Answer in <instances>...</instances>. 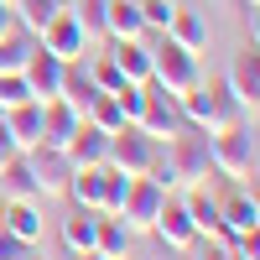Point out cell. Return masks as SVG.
I'll list each match as a JSON object with an SVG mask.
<instances>
[{
	"label": "cell",
	"instance_id": "cell-1",
	"mask_svg": "<svg viewBox=\"0 0 260 260\" xmlns=\"http://www.w3.org/2000/svg\"><path fill=\"white\" fill-rule=\"evenodd\" d=\"M177 110H182V125L203 130V136H219V130H229V125L245 120V110L234 104V94L224 89V83H203V78L177 99Z\"/></svg>",
	"mask_w": 260,
	"mask_h": 260
},
{
	"label": "cell",
	"instance_id": "cell-2",
	"mask_svg": "<svg viewBox=\"0 0 260 260\" xmlns=\"http://www.w3.org/2000/svg\"><path fill=\"white\" fill-rule=\"evenodd\" d=\"M208 156H213V177H229V182H250L255 187V120H240L219 130V136H208Z\"/></svg>",
	"mask_w": 260,
	"mask_h": 260
},
{
	"label": "cell",
	"instance_id": "cell-3",
	"mask_svg": "<svg viewBox=\"0 0 260 260\" xmlns=\"http://www.w3.org/2000/svg\"><path fill=\"white\" fill-rule=\"evenodd\" d=\"M156 156H161V167L172 172V182H177V187H192V182H208V177H213L208 136H203V130H192V125H182L177 136H167Z\"/></svg>",
	"mask_w": 260,
	"mask_h": 260
},
{
	"label": "cell",
	"instance_id": "cell-4",
	"mask_svg": "<svg viewBox=\"0 0 260 260\" xmlns=\"http://www.w3.org/2000/svg\"><path fill=\"white\" fill-rule=\"evenodd\" d=\"M203 78V68H198V52H187V47H177L172 37H161V42H151V83H156L161 94H172V99H182L192 83Z\"/></svg>",
	"mask_w": 260,
	"mask_h": 260
},
{
	"label": "cell",
	"instance_id": "cell-5",
	"mask_svg": "<svg viewBox=\"0 0 260 260\" xmlns=\"http://www.w3.org/2000/svg\"><path fill=\"white\" fill-rule=\"evenodd\" d=\"M156 151H161V141H151L146 130L130 120V125H120L115 136H110V156H104V167L125 172V177H146L151 161H156Z\"/></svg>",
	"mask_w": 260,
	"mask_h": 260
},
{
	"label": "cell",
	"instance_id": "cell-6",
	"mask_svg": "<svg viewBox=\"0 0 260 260\" xmlns=\"http://www.w3.org/2000/svg\"><path fill=\"white\" fill-rule=\"evenodd\" d=\"M224 89H229L234 104L245 110V120H255V110H260V52H255V42H245V47L229 57Z\"/></svg>",
	"mask_w": 260,
	"mask_h": 260
},
{
	"label": "cell",
	"instance_id": "cell-7",
	"mask_svg": "<svg viewBox=\"0 0 260 260\" xmlns=\"http://www.w3.org/2000/svg\"><path fill=\"white\" fill-rule=\"evenodd\" d=\"M172 198V192L156 182V177H130V192H125V208H120V219L130 234H151V224H156V213L161 203Z\"/></svg>",
	"mask_w": 260,
	"mask_h": 260
},
{
	"label": "cell",
	"instance_id": "cell-8",
	"mask_svg": "<svg viewBox=\"0 0 260 260\" xmlns=\"http://www.w3.org/2000/svg\"><path fill=\"white\" fill-rule=\"evenodd\" d=\"M31 167V182H37V198H62L68 192V177H73V161H68V151H57V146H31V151H21Z\"/></svg>",
	"mask_w": 260,
	"mask_h": 260
},
{
	"label": "cell",
	"instance_id": "cell-9",
	"mask_svg": "<svg viewBox=\"0 0 260 260\" xmlns=\"http://www.w3.org/2000/svg\"><path fill=\"white\" fill-rule=\"evenodd\" d=\"M260 229V203L250 182H234L229 198H219V240H234V234Z\"/></svg>",
	"mask_w": 260,
	"mask_h": 260
},
{
	"label": "cell",
	"instance_id": "cell-10",
	"mask_svg": "<svg viewBox=\"0 0 260 260\" xmlns=\"http://www.w3.org/2000/svg\"><path fill=\"white\" fill-rule=\"evenodd\" d=\"M37 47H47V52H52V57H62V62H78V57H89L94 42L83 37V26H78L68 11H62L57 21H47V26L37 31Z\"/></svg>",
	"mask_w": 260,
	"mask_h": 260
},
{
	"label": "cell",
	"instance_id": "cell-11",
	"mask_svg": "<svg viewBox=\"0 0 260 260\" xmlns=\"http://www.w3.org/2000/svg\"><path fill=\"white\" fill-rule=\"evenodd\" d=\"M136 125L146 130L151 141H167V136H177V130H182V110H177V99H172V94H161L156 83H146V104H141Z\"/></svg>",
	"mask_w": 260,
	"mask_h": 260
},
{
	"label": "cell",
	"instance_id": "cell-12",
	"mask_svg": "<svg viewBox=\"0 0 260 260\" xmlns=\"http://www.w3.org/2000/svg\"><path fill=\"white\" fill-rule=\"evenodd\" d=\"M151 234H156L167 250H177V255H187L192 245H198V229H192V219H187V208H182L177 192L161 203V213H156V224H151Z\"/></svg>",
	"mask_w": 260,
	"mask_h": 260
},
{
	"label": "cell",
	"instance_id": "cell-13",
	"mask_svg": "<svg viewBox=\"0 0 260 260\" xmlns=\"http://www.w3.org/2000/svg\"><path fill=\"white\" fill-rule=\"evenodd\" d=\"M62 73H68V62L62 57H52L47 47H31V57H26V68H21V78H26V89H31V99H57V89H62Z\"/></svg>",
	"mask_w": 260,
	"mask_h": 260
},
{
	"label": "cell",
	"instance_id": "cell-14",
	"mask_svg": "<svg viewBox=\"0 0 260 260\" xmlns=\"http://www.w3.org/2000/svg\"><path fill=\"white\" fill-rule=\"evenodd\" d=\"M0 224L16 240L42 245V198H0Z\"/></svg>",
	"mask_w": 260,
	"mask_h": 260
},
{
	"label": "cell",
	"instance_id": "cell-15",
	"mask_svg": "<svg viewBox=\"0 0 260 260\" xmlns=\"http://www.w3.org/2000/svg\"><path fill=\"white\" fill-rule=\"evenodd\" d=\"M110 62L120 68L125 83H151V42L146 37H130V42H110Z\"/></svg>",
	"mask_w": 260,
	"mask_h": 260
},
{
	"label": "cell",
	"instance_id": "cell-16",
	"mask_svg": "<svg viewBox=\"0 0 260 260\" xmlns=\"http://www.w3.org/2000/svg\"><path fill=\"white\" fill-rule=\"evenodd\" d=\"M99 94H104V89L89 78V62H83V57H78V62H68V73H62V89H57V99H62V104H68V110L83 120V115L94 110V99H99Z\"/></svg>",
	"mask_w": 260,
	"mask_h": 260
},
{
	"label": "cell",
	"instance_id": "cell-17",
	"mask_svg": "<svg viewBox=\"0 0 260 260\" xmlns=\"http://www.w3.org/2000/svg\"><path fill=\"white\" fill-rule=\"evenodd\" d=\"M130 37H151L141 0H110L104 6V42H130Z\"/></svg>",
	"mask_w": 260,
	"mask_h": 260
},
{
	"label": "cell",
	"instance_id": "cell-18",
	"mask_svg": "<svg viewBox=\"0 0 260 260\" xmlns=\"http://www.w3.org/2000/svg\"><path fill=\"white\" fill-rule=\"evenodd\" d=\"M182 208H187L192 229H198V240H219V198L208 192V182H192L182 192Z\"/></svg>",
	"mask_w": 260,
	"mask_h": 260
},
{
	"label": "cell",
	"instance_id": "cell-19",
	"mask_svg": "<svg viewBox=\"0 0 260 260\" xmlns=\"http://www.w3.org/2000/svg\"><path fill=\"white\" fill-rule=\"evenodd\" d=\"M62 151H68V161H73V167H104V156H110V136H104L99 125L83 120L73 136H68V146H62Z\"/></svg>",
	"mask_w": 260,
	"mask_h": 260
},
{
	"label": "cell",
	"instance_id": "cell-20",
	"mask_svg": "<svg viewBox=\"0 0 260 260\" xmlns=\"http://www.w3.org/2000/svg\"><path fill=\"white\" fill-rule=\"evenodd\" d=\"M0 120H6V130H11V141H16L21 151H31V146H42V99H26V104H16V110H6Z\"/></svg>",
	"mask_w": 260,
	"mask_h": 260
},
{
	"label": "cell",
	"instance_id": "cell-21",
	"mask_svg": "<svg viewBox=\"0 0 260 260\" xmlns=\"http://www.w3.org/2000/svg\"><path fill=\"white\" fill-rule=\"evenodd\" d=\"M167 37L177 42V47H187V52H208V16H198V11H172V21H167Z\"/></svg>",
	"mask_w": 260,
	"mask_h": 260
},
{
	"label": "cell",
	"instance_id": "cell-22",
	"mask_svg": "<svg viewBox=\"0 0 260 260\" xmlns=\"http://www.w3.org/2000/svg\"><path fill=\"white\" fill-rule=\"evenodd\" d=\"M78 125H83V120H78L62 99H47V104H42V146H57V151H62Z\"/></svg>",
	"mask_w": 260,
	"mask_h": 260
},
{
	"label": "cell",
	"instance_id": "cell-23",
	"mask_svg": "<svg viewBox=\"0 0 260 260\" xmlns=\"http://www.w3.org/2000/svg\"><path fill=\"white\" fill-rule=\"evenodd\" d=\"M130 240H136V234L125 229V219H120V213H99L94 255H104V260H125V255H130Z\"/></svg>",
	"mask_w": 260,
	"mask_h": 260
},
{
	"label": "cell",
	"instance_id": "cell-24",
	"mask_svg": "<svg viewBox=\"0 0 260 260\" xmlns=\"http://www.w3.org/2000/svg\"><path fill=\"white\" fill-rule=\"evenodd\" d=\"M94 234H99V213L94 208H73L68 219H62V250H68V255L94 250Z\"/></svg>",
	"mask_w": 260,
	"mask_h": 260
},
{
	"label": "cell",
	"instance_id": "cell-25",
	"mask_svg": "<svg viewBox=\"0 0 260 260\" xmlns=\"http://www.w3.org/2000/svg\"><path fill=\"white\" fill-rule=\"evenodd\" d=\"M11 11H16V26L37 37L42 26H47V21H57L62 11H68V0H16Z\"/></svg>",
	"mask_w": 260,
	"mask_h": 260
},
{
	"label": "cell",
	"instance_id": "cell-26",
	"mask_svg": "<svg viewBox=\"0 0 260 260\" xmlns=\"http://www.w3.org/2000/svg\"><path fill=\"white\" fill-rule=\"evenodd\" d=\"M0 198H37V182H31L26 156H16V161L0 167Z\"/></svg>",
	"mask_w": 260,
	"mask_h": 260
},
{
	"label": "cell",
	"instance_id": "cell-27",
	"mask_svg": "<svg viewBox=\"0 0 260 260\" xmlns=\"http://www.w3.org/2000/svg\"><path fill=\"white\" fill-rule=\"evenodd\" d=\"M31 47H37V37L31 31H11V37H0V73H21L26 68V57H31Z\"/></svg>",
	"mask_w": 260,
	"mask_h": 260
},
{
	"label": "cell",
	"instance_id": "cell-28",
	"mask_svg": "<svg viewBox=\"0 0 260 260\" xmlns=\"http://www.w3.org/2000/svg\"><path fill=\"white\" fill-rule=\"evenodd\" d=\"M104 6H110V0H68V16L83 26L89 42H104Z\"/></svg>",
	"mask_w": 260,
	"mask_h": 260
},
{
	"label": "cell",
	"instance_id": "cell-29",
	"mask_svg": "<svg viewBox=\"0 0 260 260\" xmlns=\"http://www.w3.org/2000/svg\"><path fill=\"white\" fill-rule=\"evenodd\" d=\"M83 120H89V125H99V130H104V136H115V130H120V125H130V120H125V110H120V99H115V94H99V99H94V110H89V115H83Z\"/></svg>",
	"mask_w": 260,
	"mask_h": 260
},
{
	"label": "cell",
	"instance_id": "cell-30",
	"mask_svg": "<svg viewBox=\"0 0 260 260\" xmlns=\"http://www.w3.org/2000/svg\"><path fill=\"white\" fill-rule=\"evenodd\" d=\"M125 192H130V177L115 167H104V187H99V213H120L125 208Z\"/></svg>",
	"mask_w": 260,
	"mask_h": 260
},
{
	"label": "cell",
	"instance_id": "cell-31",
	"mask_svg": "<svg viewBox=\"0 0 260 260\" xmlns=\"http://www.w3.org/2000/svg\"><path fill=\"white\" fill-rule=\"evenodd\" d=\"M83 62H89V78L99 83L104 94H115L120 83H125V78H120V68H115V62H110V52H99V57H83Z\"/></svg>",
	"mask_w": 260,
	"mask_h": 260
},
{
	"label": "cell",
	"instance_id": "cell-32",
	"mask_svg": "<svg viewBox=\"0 0 260 260\" xmlns=\"http://www.w3.org/2000/svg\"><path fill=\"white\" fill-rule=\"evenodd\" d=\"M26 99H31L26 78H21V73H0V115L16 110V104H26Z\"/></svg>",
	"mask_w": 260,
	"mask_h": 260
},
{
	"label": "cell",
	"instance_id": "cell-33",
	"mask_svg": "<svg viewBox=\"0 0 260 260\" xmlns=\"http://www.w3.org/2000/svg\"><path fill=\"white\" fill-rule=\"evenodd\" d=\"M172 0H141V16H146V31H156V37H167V21H172Z\"/></svg>",
	"mask_w": 260,
	"mask_h": 260
},
{
	"label": "cell",
	"instance_id": "cell-34",
	"mask_svg": "<svg viewBox=\"0 0 260 260\" xmlns=\"http://www.w3.org/2000/svg\"><path fill=\"white\" fill-rule=\"evenodd\" d=\"M187 255H192V260H240V255L229 250V240H198Z\"/></svg>",
	"mask_w": 260,
	"mask_h": 260
},
{
	"label": "cell",
	"instance_id": "cell-35",
	"mask_svg": "<svg viewBox=\"0 0 260 260\" xmlns=\"http://www.w3.org/2000/svg\"><path fill=\"white\" fill-rule=\"evenodd\" d=\"M26 250H31L26 240H16V234L0 224V260H26Z\"/></svg>",
	"mask_w": 260,
	"mask_h": 260
},
{
	"label": "cell",
	"instance_id": "cell-36",
	"mask_svg": "<svg viewBox=\"0 0 260 260\" xmlns=\"http://www.w3.org/2000/svg\"><path fill=\"white\" fill-rule=\"evenodd\" d=\"M21 156V146L11 141V130H6V120H0V167H6V161H16Z\"/></svg>",
	"mask_w": 260,
	"mask_h": 260
},
{
	"label": "cell",
	"instance_id": "cell-37",
	"mask_svg": "<svg viewBox=\"0 0 260 260\" xmlns=\"http://www.w3.org/2000/svg\"><path fill=\"white\" fill-rule=\"evenodd\" d=\"M11 31H16V11L0 0V37H11Z\"/></svg>",
	"mask_w": 260,
	"mask_h": 260
},
{
	"label": "cell",
	"instance_id": "cell-38",
	"mask_svg": "<svg viewBox=\"0 0 260 260\" xmlns=\"http://www.w3.org/2000/svg\"><path fill=\"white\" fill-rule=\"evenodd\" d=\"M68 260H104V255H94V250H83V255H68Z\"/></svg>",
	"mask_w": 260,
	"mask_h": 260
},
{
	"label": "cell",
	"instance_id": "cell-39",
	"mask_svg": "<svg viewBox=\"0 0 260 260\" xmlns=\"http://www.w3.org/2000/svg\"><path fill=\"white\" fill-rule=\"evenodd\" d=\"M26 260H47V255H42V245H31V250H26Z\"/></svg>",
	"mask_w": 260,
	"mask_h": 260
},
{
	"label": "cell",
	"instance_id": "cell-40",
	"mask_svg": "<svg viewBox=\"0 0 260 260\" xmlns=\"http://www.w3.org/2000/svg\"><path fill=\"white\" fill-rule=\"evenodd\" d=\"M255 6H260V0H240V11H250V16H255Z\"/></svg>",
	"mask_w": 260,
	"mask_h": 260
},
{
	"label": "cell",
	"instance_id": "cell-41",
	"mask_svg": "<svg viewBox=\"0 0 260 260\" xmlns=\"http://www.w3.org/2000/svg\"><path fill=\"white\" fill-rule=\"evenodd\" d=\"M6 6H16V0H6Z\"/></svg>",
	"mask_w": 260,
	"mask_h": 260
},
{
	"label": "cell",
	"instance_id": "cell-42",
	"mask_svg": "<svg viewBox=\"0 0 260 260\" xmlns=\"http://www.w3.org/2000/svg\"><path fill=\"white\" fill-rule=\"evenodd\" d=\"M125 260H130V255H125Z\"/></svg>",
	"mask_w": 260,
	"mask_h": 260
}]
</instances>
